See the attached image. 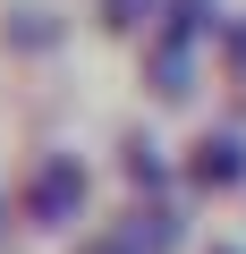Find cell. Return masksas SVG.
Instances as JSON below:
<instances>
[{
  "instance_id": "2",
  "label": "cell",
  "mask_w": 246,
  "mask_h": 254,
  "mask_svg": "<svg viewBox=\"0 0 246 254\" xmlns=\"http://www.w3.org/2000/svg\"><path fill=\"white\" fill-rule=\"evenodd\" d=\"M136 9H145V0H110V26H136Z\"/></svg>"
},
{
  "instance_id": "1",
  "label": "cell",
  "mask_w": 246,
  "mask_h": 254,
  "mask_svg": "<svg viewBox=\"0 0 246 254\" xmlns=\"http://www.w3.org/2000/svg\"><path fill=\"white\" fill-rule=\"evenodd\" d=\"M77 195H85V178H77L68 161H51V170L34 178V212H43V220H60V212H77Z\"/></svg>"
},
{
  "instance_id": "3",
  "label": "cell",
  "mask_w": 246,
  "mask_h": 254,
  "mask_svg": "<svg viewBox=\"0 0 246 254\" xmlns=\"http://www.w3.org/2000/svg\"><path fill=\"white\" fill-rule=\"evenodd\" d=\"M238 60H246V34H238Z\"/></svg>"
}]
</instances>
